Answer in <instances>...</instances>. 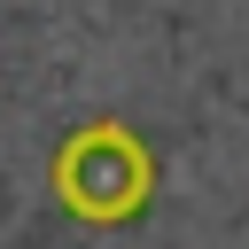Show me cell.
I'll return each mask as SVG.
<instances>
[{
	"mask_svg": "<svg viewBox=\"0 0 249 249\" xmlns=\"http://www.w3.org/2000/svg\"><path fill=\"white\" fill-rule=\"evenodd\" d=\"M54 195H62V210L86 218V226H124V218H140L148 195H156V156H148V140H140L132 124L101 117V124L70 132V148L54 156Z\"/></svg>",
	"mask_w": 249,
	"mask_h": 249,
	"instance_id": "obj_1",
	"label": "cell"
}]
</instances>
